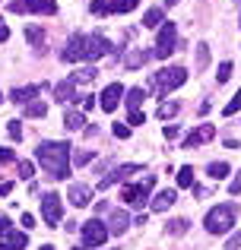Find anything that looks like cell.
<instances>
[{
    "mask_svg": "<svg viewBox=\"0 0 241 250\" xmlns=\"http://www.w3.org/2000/svg\"><path fill=\"white\" fill-rule=\"evenodd\" d=\"M92 159H95V152H89V149H80V152L73 155V165H89Z\"/></svg>",
    "mask_w": 241,
    "mask_h": 250,
    "instance_id": "cell-35",
    "label": "cell"
},
{
    "mask_svg": "<svg viewBox=\"0 0 241 250\" xmlns=\"http://www.w3.org/2000/svg\"><path fill=\"white\" fill-rule=\"evenodd\" d=\"M206 174H210V177H216V181H222V177L229 174V165H225V162H213V165L206 168Z\"/></svg>",
    "mask_w": 241,
    "mask_h": 250,
    "instance_id": "cell-29",
    "label": "cell"
},
{
    "mask_svg": "<svg viewBox=\"0 0 241 250\" xmlns=\"http://www.w3.org/2000/svg\"><path fill=\"white\" fill-rule=\"evenodd\" d=\"M42 250H54V247H51V244H44V247H42Z\"/></svg>",
    "mask_w": 241,
    "mask_h": 250,
    "instance_id": "cell-48",
    "label": "cell"
},
{
    "mask_svg": "<svg viewBox=\"0 0 241 250\" xmlns=\"http://www.w3.org/2000/svg\"><path fill=\"white\" fill-rule=\"evenodd\" d=\"M25 244H29L25 231H16V228H10L6 234H0V250H25Z\"/></svg>",
    "mask_w": 241,
    "mask_h": 250,
    "instance_id": "cell-15",
    "label": "cell"
},
{
    "mask_svg": "<svg viewBox=\"0 0 241 250\" xmlns=\"http://www.w3.org/2000/svg\"><path fill=\"white\" fill-rule=\"evenodd\" d=\"M238 247H241V231H238V234H232V238L225 241V250H238Z\"/></svg>",
    "mask_w": 241,
    "mask_h": 250,
    "instance_id": "cell-42",
    "label": "cell"
},
{
    "mask_svg": "<svg viewBox=\"0 0 241 250\" xmlns=\"http://www.w3.org/2000/svg\"><path fill=\"white\" fill-rule=\"evenodd\" d=\"M38 203H42V219H44V225H48V228H57V225H61V215H64L61 196H57V193H44Z\"/></svg>",
    "mask_w": 241,
    "mask_h": 250,
    "instance_id": "cell-8",
    "label": "cell"
},
{
    "mask_svg": "<svg viewBox=\"0 0 241 250\" xmlns=\"http://www.w3.org/2000/svg\"><path fill=\"white\" fill-rule=\"evenodd\" d=\"M42 89H44V83H42V85H19V89L10 92V102H13V104H22V108H25V104H32V98L42 95Z\"/></svg>",
    "mask_w": 241,
    "mask_h": 250,
    "instance_id": "cell-14",
    "label": "cell"
},
{
    "mask_svg": "<svg viewBox=\"0 0 241 250\" xmlns=\"http://www.w3.org/2000/svg\"><path fill=\"white\" fill-rule=\"evenodd\" d=\"M175 3H178V0H168V6H175Z\"/></svg>",
    "mask_w": 241,
    "mask_h": 250,
    "instance_id": "cell-49",
    "label": "cell"
},
{
    "mask_svg": "<svg viewBox=\"0 0 241 250\" xmlns=\"http://www.w3.org/2000/svg\"><path fill=\"white\" fill-rule=\"evenodd\" d=\"M95 76H99V70H95V63H92V67H80L73 76H70V80H73L76 85H80V83H92Z\"/></svg>",
    "mask_w": 241,
    "mask_h": 250,
    "instance_id": "cell-23",
    "label": "cell"
},
{
    "mask_svg": "<svg viewBox=\"0 0 241 250\" xmlns=\"http://www.w3.org/2000/svg\"><path fill=\"white\" fill-rule=\"evenodd\" d=\"M136 10V0H108V13H130Z\"/></svg>",
    "mask_w": 241,
    "mask_h": 250,
    "instance_id": "cell-25",
    "label": "cell"
},
{
    "mask_svg": "<svg viewBox=\"0 0 241 250\" xmlns=\"http://www.w3.org/2000/svg\"><path fill=\"white\" fill-rule=\"evenodd\" d=\"M178 187H194V168L191 165H184L178 171Z\"/></svg>",
    "mask_w": 241,
    "mask_h": 250,
    "instance_id": "cell-30",
    "label": "cell"
},
{
    "mask_svg": "<svg viewBox=\"0 0 241 250\" xmlns=\"http://www.w3.org/2000/svg\"><path fill=\"white\" fill-rule=\"evenodd\" d=\"M0 102H3V95H0Z\"/></svg>",
    "mask_w": 241,
    "mask_h": 250,
    "instance_id": "cell-50",
    "label": "cell"
},
{
    "mask_svg": "<svg viewBox=\"0 0 241 250\" xmlns=\"http://www.w3.org/2000/svg\"><path fill=\"white\" fill-rule=\"evenodd\" d=\"M235 215H238V206L235 203H222V206H216V209H210L206 212V231L210 234H225L232 225H235Z\"/></svg>",
    "mask_w": 241,
    "mask_h": 250,
    "instance_id": "cell-2",
    "label": "cell"
},
{
    "mask_svg": "<svg viewBox=\"0 0 241 250\" xmlns=\"http://www.w3.org/2000/svg\"><path fill=\"white\" fill-rule=\"evenodd\" d=\"M229 193H235V196L241 193V171H238L235 177H232V184H229Z\"/></svg>",
    "mask_w": 241,
    "mask_h": 250,
    "instance_id": "cell-41",
    "label": "cell"
},
{
    "mask_svg": "<svg viewBox=\"0 0 241 250\" xmlns=\"http://www.w3.org/2000/svg\"><path fill=\"white\" fill-rule=\"evenodd\" d=\"M172 51H178V29H175V22H165V25L159 29V38H155L153 54L159 57V61H165Z\"/></svg>",
    "mask_w": 241,
    "mask_h": 250,
    "instance_id": "cell-5",
    "label": "cell"
},
{
    "mask_svg": "<svg viewBox=\"0 0 241 250\" xmlns=\"http://www.w3.org/2000/svg\"><path fill=\"white\" fill-rule=\"evenodd\" d=\"M206 63H210V44L200 42L197 44V70H206Z\"/></svg>",
    "mask_w": 241,
    "mask_h": 250,
    "instance_id": "cell-28",
    "label": "cell"
},
{
    "mask_svg": "<svg viewBox=\"0 0 241 250\" xmlns=\"http://www.w3.org/2000/svg\"><path fill=\"white\" fill-rule=\"evenodd\" d=\"M6 38H10V29H6V25L0 22V42H6Z\"/></svg>",
    "mask_w": 241,
    "mask_h": 250,
    "instance_id": "cell-47",
    "label": "cell"
},
{
    "mask_svg": "<svg viewBox=\"0 0 241 250\" xmlns=\"http://www.w3.org/2000/svg\"><path fill=\"white\" fill-rule=\"evenodd\" d=\"M83 124H86L83 111H67V114H64V127L67 130H83Z\"/></svg>",
    "mask_w": 241,
    "mask_h": 250,
    "instance_id": "cell-22",
    "label": "cell"
},
{
    "mask_svg": "<svg viewBox=\"0 0 241 250\" xmlns=\"http://www.w3.org/2000/svg\"><path fill=\"white\" fill-rule=\"evenodd\" d=\"M6 10L10 13H44V16H54L57 3L54 0H10Z\"/></svg>",
    "mask_w": 241,
    "mask_h": 250,
    "instance_id": "cell-7",
    "label": "cell"
},
{
    "mask_svg": "<svg viewBox=\"0 0 241 250\" xmlns=\"http://www.w3.org/2000/svg\"><path fill=\"white\" fill-rule=\"evenodd\" d=\"M10 231V219H6V215H0V234H6Z\"/></svg>",
    "mask_w": 241,
    "mask_h": 250,
    "instance_id": "cell-45",
    "label": "cell"
},
{
    "mask_svg": "<svg viewBox=\"0 0 241 250\" xmlns=\"http://www.w3.org/2000/svg\"><path fill=\"white\" fill-rule=\"evenodd\" d=\"M143 98H146V89L143 85H133V89H127V114H136L140 111V104H143Z\"/></svg>",
    "mask_w": 241,
    "mask_h": 250,
    "instance_id": "cell-21",
    "label": "cell"
},
{
    "mask_svg": "<svg viewBox=\"0 0 241 250\" xmlns=\"http://www.w3.org/2000/svg\"><path fill=\"white\" fill-rule=\"evenodd\" d=\"M178 114V102H162L159 104V117L162 121H168V117H175Z\"/></svg>",
    "mask_w": 241,
    "mask_h": 250,
    "instance_id": "cell-31",
    "label": "cell"
},
{
    "mask_svg": "<svg viewBox=\"0 0 241 250\" xmlns=\"http://www.w3.org/2000/svg\"><path fill=\"white\" fill-rule=\"evenodd\" d=\"M22 225H25V228H35V219H32L29 212H22Z\"/></svg>",
    "mask_w": 241,
    "mask_h": 250,
    "instance_id": "cell-46",
    "label": "cell"
},
{
    "mask_svg": "<svg viewBox=\"0 0 241 250\" xmlns=\"http://www.w3.org/2000/svg\"><path fill=\"white\" fill-rule=\"evenodd\" d=\"M105 54H114L111 42H108L105 35H89V54H86V61H99V57H105Z\"/></svg>",
    "mask_w": 241,
    "mask_h": 250,
    "instance_id": "cell-13",
    "label": "cell"
},
{
    "mask_svg": "<svg viewBox=\"0 0 241 250\" xmlns=\"http://www.w3.org/2000/svg\"><path fill=\"white\" fill-rule=\"evenodd\" d=\"M111 133L118 136V140H127V136H130V127H127V124H114V127H111Z\"/></svg>",
    "mask_w": 241,
    "mask_h": 250,
    "instance_id": "cell-39",
    "label": "cell"
},
{
    "mask_svg": "<svg viewBox=\"0 0 241 250\" xmlns=\"http://www.w3.org/2000/svg\"><path fill=\"white\" fill-rule=\"evenodd\" d=\"M235 111H241V89L235 92V95H232V102H229V104L222 108V114H225V117H232Z\"/></svg>",
    "mask_w": 241,
    "mask_h": 250,
    "instance_id": "cell-32",
    "label": "cell"
},
{
    "mask_svg": "<svg viewBox=\"0 0 241 250\" xmlns=\"http://www.w3.org/2000/svg\"><path fill=\"white\" fill-rule=\"evenodd\" d=\"M67 200L83 209V206H89V200H92V190H89L86 184H70L67 187Z\"/></svg>",
    "mask_w": 241,
    "mask_h": 250,
    "instance_id": "cell-16",
    "label": "cell"
},
{
    "mask_svg": "<svg viewBox=\"0 0 241 250\" xmlns=\"http://www.w3.org/2000/svg\"><path fill=\"white\" fill-rule=\"evenodd\" d=\"M124 95H127V89H124V85L121 83H111V85H105V92H102V111H114V108H118V102H121V98Z\"/></svg>",
    "mask_w": 241,
    "mask_h": 250,
    "instance_id": "cell-12",
    "label": "cell"
},
{
    "mask_svg": "<svg viewBox=\"0 0 241 250\" xmlns=\"http://www.w3.org/2000/svg\"><path fill=\"white\" fill-rule=\"evenodd\" d=\"M16 171H19V177H22V181H32L35 165H32V162H16Z\"/></svg>",
    "mask_w": 241,
    "mask_h": 250,
    "instance_id": "cell-33",
    "label": "cell"
},
{
    "mask_svg": "<svg viewBox=\"0 0 241 250\" xmlns=\"http://www.w3.org/2000/svg\"><path fill=\"white\" fill-rule=\"evenodd\" d=\"M10 162H16V152L13 149H0V165H10Z\"/></svg>",
    "mask_w": 241,
    "mask_h": 250,
    "instance_id": "cell-40",
    "label": "cell"
},
{
    "mask_svg": "<svg viewBox=\"0 0 241 250\" xmlns=\"http://www.w3.org/2000/svg\"><path fill=\"white\" fill-rule=\"evenodd\" d=\"M22 114L25 117H44V114H48V104H44V102H32V104L22 108Z\"/></svg>",
    "mask_w": 241,
    "mask_h": 250,
    "instance_id": "cell-26",
    "label": "cell"
},
{
    "mask_svg": "<svg viewBox=\"0 0 241 250\" xmlns=\"http://www.w3.org/2000/svg\"><path fill=\"white\" fill-rule=\"evenodd\" d=\"M162 136H165V140H175V136H178V127H165V130H162Z\"/></svg>",
    "mask_w": 241,
    "mask_h": 250,
    "instance_id": "cell-44",
    "label": "cell"
},
{
    "mask_svg": "<svg viewBox=\"0 0 241 250\" xmlns=\"http://www.w3.org/2000/svg\"><path fill=\"white\" fill-rule=\"evenodd\" d=\"M133 174H140V165H118V168H111V171H108V174L99 181V190H108V187L127 181V177H133Z\"/></svg>",
    "mask_w": 241,
    "mask_h": 250,
    "instance_id": "cell-10",
    "label": "cell"
},
{
    "mask_svg": "<svg viewBox=\"0 0 241 250\" xmlns=\"http://www.w3.org/2000/svg\"><path fill=\"white\" fill-rule=\"evenodd\" d=\"M149 57H155L153 51H143V48H133V51H127V54H124V67H127V70H140L143 63L149 61Z\"/></svg>",
    "mask_w": 241,
    "mask_h": 250,
    "instance_id": "cell-19",
    "label": "cell"
},
{
    "mask_svg": "<svg viewBox=\"0 0 241 250\" xmlns=\"http://www.w3.org/2000/svg\"><path fill=\"white\" fill-rule=\"evenodd\" d=\"M13 193V181H3L0 184V196H10Z\"/></svg>",
    "mask_w": 241,
    "mask_h": 250,
    "instance_id": "cell-43",
    "label": "cell"
},
{
    "mask_svg": "<svg viewBox=\"0 0 241 250\" xmlns=\"http://www.w3.org/2000/svg\"><path fill=\"white\" fill-rule=\"evenodd\" d=\"M175 200H178V193H175V190H159V193L153 196V203H149V206H153V212H165V209L175 206Z\"/></svg>",
    "mask_w": 241,
    "mask_h": 250,
    "instance_id": "cell-20",
    "label": "cell"
},
{
    "mask_svg": "<svg viewBox=\"0 0 241 250\" xmlns=\"http://www.w3.org/2000/svg\"><path fill=\"white\" fill-rule=\"evenodd\" d=\"M108 225L105 222H99V219H92V222H86V225H83V244L86 247H102L108 241Z\"/></svg>",
    "mask_w": 241,
    "mask_h": 250,
    "instance_id": "cell-9",
    "label": "cell"
},
{
    "mask_svg": "<svg viewBox=\"0 0 241 250\" xmlns=\"http://www.w3.org/2000/svg\"><path fill=\"white\" fill-rule=\"evenodd\" d=\"M54 98H57L61 104H70V102H76V98H80V95H76V83H73V80H64V83H57V85H54Z\"/></svg>",
    "mask_w": 241,
    "mask_h": 250,
    "instance_id": "cell-18",
    "label": "cell"
},
{
    "mask_svg": "<svg viewBox=\"0 0 241 250\" xmlns=\"http://www.w3.org/2000/svg\"><path fill=\"white\" fill-rule=\"evenodd\" d=\"M6 133H10L13 140H22V124H19V121H10V127H6Z\"/></svg>",
    "mask_w": 241,
    "mask_h": 250,
    "instance_id": "cell-37",
    "label": "cell"
},
{
    "mask_svg": "<svg viewBox=\"0 0 241 250\" xmlns=\"http://www.w3.org/2000/svg\"><path fill=\"white\" fill-rule=\"evenodd\" d=\"M159 25H162V10H159V6L146 10V16H143V29H159Z\"/></svg>",
    "mask_w": 241,
    "mask_h": 250,
    "instance_id": "cell-24",
    "label": "cell"
},
{
    "mask_svg": "<svg viewBox=\"0 0 241 250\" xmlns=\"http://www.w3.org/2000/svg\"><path fill=\"white\" fill-rule=\"evenodd\" d=\"M213 136H216V127H213V124H200L197 130H191V133L184 136V149H197V146H203V143H210Z\"/></svg>",
    "mask_w": 241,
    "mask_h": 250,
    "instance_id": "cell-11",
    "label": "cell"
},
{
    "mask_svg": "<svg viewBox=\"0 0 241 250\" xmlns=\"http://www.w3.org/2000/svg\"><path fill=\"white\" fill-rule=\"evenodd\" d=\"M153 184H155V174H146L140 184H130V187L121 190V200L130 203V206H143V203L149 200V193H153Z\"/></svg>",
    "mask_w": 241,
    "mask_h": 250,
    "instance_id": "cell-4",
    "label": "cell"
},
{
    "mask_svg": "<svg viewBox=\"0 0 241 250\" xmlns=\"http://www.w3.org/2000/svg\"><path fill=\"white\" fill-rule=\"evenodd\" d=\"M238 25H241V22H238Z\"/></svg>",
    "mask_w": 241,
    "mask_h": 250,
    "instance_id": "cell-51",
    "label": "cell"
},
{
    "mask_svg": "<svg viewBox=\"0 0 241 250\" xmlns=\"http://www.w3.org/2000/svg\"><path fill=\"white\" fill-rule=\"evenodd\" d=\"M187 228H191V222H187V219H172V222H168V234H175V238H181Z\"/></svg>",
    "mask_w": 241,
    "mask_h": 250,
    "instance_id": "cell-27",
    "label": "cell"
},
{
    "mask_svg": "<svg viewBox=\"0 0 241 250\" xmlns=\"http://www.w3.org/2000/svg\"><path fill=\"white\" fill-rule=\"evenodd\" d=\"M229 76H232V63H229V61H222V63H219L216 80H219V83H229Z\"/></svg>",
    "mask_w": 241,
    "mask_h": 250,
    "instance_id": "cell-36",
    "label": "cell"
},
{
    "mask_svg": "<svg viewBox=\"0 0 241 250\" xmlns=\"http://www.w3.org/2000/svg\"><path fill=\"white\" fill-rule=\"evenodd\" d=\"M130 225V215L124 209H108V231L111 234H124Z\"/></svg>",
    "mask_w": 241,
    "mask_h": 250,
    "instance_id": "cell-17",
    "label": "cell"
},
{
    "mask_svg": "<svg viewBox=\"0 0 241 250\" xmlns=\"http://www.w3.org/2000/svg\"><path fill=\"white\" fill-rule=\"evenodd\" d=\"M86 54H89V35H70V42H67V48L61 51V61L64 63H76V61H86Z\"/></svg>",
    "mask_w": 241,
    "mask_h": 250,
    "instance_id": "cell-6",
    "label": "cell"
},
{
    "mask_svg": "<svg viewBox=\"0 0 241 250\" xmlns=\"http://www.w3.org/2000/svg\"><path fill=\"white\" fill-rule=\"evenodd\" d=\"M70 143H54V140H42L35 149V159L42 171L51 177V181H64L70 174Z\"/></svg>",
    "mask_w": 241,
    "mask_h": 250,
    "instance_id": "cell-1",
    "label": "cell"
},
{
    "mask_svg": "<svg viewBox=\"0 0 241 250\" xmlns=\"http://www.w3.org/2000/svg\"><path fill=\"white\" fill-rule=\"evenodd\" d=\"M184 83H187V70L184 67H162L159 73L153 76V83H149V85H155L159 95L165 98L172 89H178V85H184Z\"/></svg>",
    "mask_w": 241,
    "mask_h": 250,
    "instance_id": "cell-3",
    "label": "cell"
},
{
    "mask_svg": "<svg viewBox=\"0 0 241 250\" xmlns=\"http://www.w3.org/2000/svg\"><path fill=\"white\" fill-rule=\"evenodd\" d=\"M92 13L95 16H108V0H92Z\"/></svg>",
    "mask_w": 241,
    "mask_h": 250,
    "instance_id": "cell-38",
    "label": "cell"
},
{
    "mask_svg": "<svg viewBox=\"0 0 241 250\" xmlns=\"http://www.w3.org/2000/svg\"><path fill=\"white\" fill-rule=\"evenodd\" d=\"M25 35H29V42L35 44V48H42V44H44V35L35 29V25H29V29H25ZM42 51H44V48H42Z\"/></svg>",
    "mask_w": 241,
    "mask_h": 250,
    "instance_id": "cell-34",
    "label": "cell"
}]
</instances>
